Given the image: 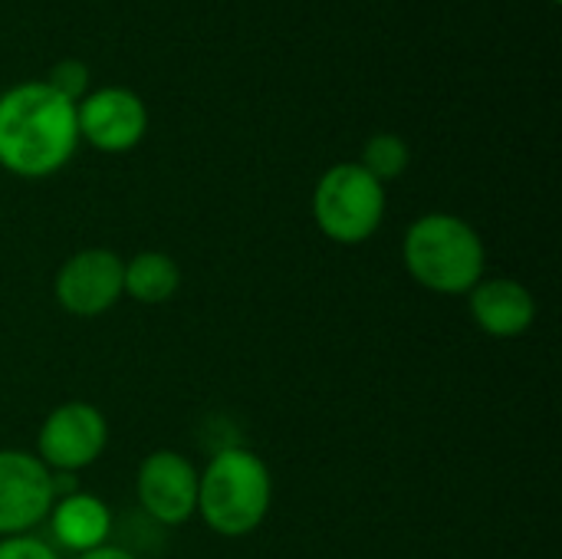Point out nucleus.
Here are the masks:
<instances>
[{"label": "nucleus", "instance_id": "14", "mask_svg": "<svg viewBox=\"0 0 562 559\" xmlns=\"http://www.w3.org/2000/svg\"><path fill=\"white\" fill-rule=\"evenodd\" d=\"M53 92H59L69 102H79L89 92V66L79 59H59L49 69V79H43Z\"/></svg>", "mask_w": 562, "mask_h": 559}, {"label": "nucleus", "instance_id": "9", "mask_svg": "<svg viewBox=\"0 0 562 559\" xmlns=\"http://www.w3.org/2000/svg\"><path fill=\"white\" fill-rule=\"evenodd\" d=\"M142 507L165 527H178L198 511V471L178 451H151L135 478Z\"/></svg>", "mask_w": 562, "mask_h": 559}, {"label": "nucleus", "instance_id": "13", "mask_svg": "<svg viewBox=\"0 0 562 559\" xmlns=\"http://www.w3.org/2000/svg\"><path fill=\"white\" fill-rule=\"evenodd\" d=\"M408 145H405V138H398V135H392V132H382V135H372L369 142H366V148H362V168L379 181V185H385V181H395L405 168H408Z\"/></svg>", "mask_w": 562, "mask_h": 559}, {"label": "nucleus", "instance_id": "8", "mask_svg": "<svg viewBox=\"0 0 562 559\" xmlns=\"http://www.w3.org/2000/svg\"><path fill=\"white\" fill-rule=\"evenodd\" d=\"M79 138L99 152H128L145 138L148 109L125 86H105L76 102Z\"/></svg>", "mask_w": 562, "mask_h": 559}, {"label": "nucleus", "instance_id": "7", "mask_svg": "<svg viewBox=\"0 0 562 559\" xmlns=\"http://www.w3.org/2000/svg\"><path fill=\"white\" fill-rule=\"evenodd\" d=\"M105 441H109V425L102 412L92 409L89 402H66L46 415L36 438V451H40L36 458L46 468L69 474L99 461Z\"/></svg>", "mask_w": 562, "mask_h": 559}, {"label": "nucleus", "instance_id": "15", "mask_svg": "<svg viewBox=\"0 0 562 559\" xmlns=\"http://www.w3.org/2000/svg\"><path fill=\"white\" fill-rule=\"evenodd\" d=\"M0 559H59L53 547H46L36 537H3L0 540Z\"/></svg>", "mask_w": 562, "mask_h": 559}, {"label": "nucleus", "instance_id": "16", "mask_svg": "<svg viewBox=\"0 0 562 559\" xmlns=\"http://www.w3.org/2000/svg\"><path fill=\"white\" fill-rule=\"evenodd\" d=\"M76 559H135L128 550H122V547H109V544H102V547H95V550H89V554H79Z\"/></svg>", "mask_w": 562, "mask_h": 559}, {"label": "nucleus", "instance_id": "12", "mask_svg": "<svg viewBox=\"0 0 562 559\" xmlns=\"http://www.w3.org/2000/svg\"><path fill=\"white\" fill-rule=\"evenodd\" d=\"M178 283H181L178 264L158 250L135 254L122 270V293L138 303H148V306L168 303L178 293Z\"/></svg>", "mask_w": 562, "mask_h": 559}, {"label": "nucleus", "instance_id": "11", "mask_svg": "<svg viewBox=\"0 0 562 559\" xmlns=\"http://www.w3.org/2000/svg\"><path fill=\"white\" fill-rule=\"evenodd\" d=\"M49 524H53V537L79 557L109 540L112 514L95 494H66L53 501Z\"/></svg>", "mask_w": 562, "mask_h": 559}, {"label": "nucleus", "instance_id": "5", "mask_svg": "<svg viewBox=\"0 0 562 559\" xmlns=\"http://www.w3.org/2000/svg\"><path fill=\"white\" fill-rule=\"evenodd\" d=\"M56 501V478L49 468L16 448L0 451V540L26 537L36 524L49 517Z\"/></svg>", "mask_w": 562, "mask_h": 559}, {"label": "nucleus", "instance_id": "17", "mask_svg": "<svg viewBox=\"0 0 562 559\" xmlns=\"http://www.w3.org/2000/svg\"><path fill=\"white\" fill-rule=\"evenodd\" d=\"M553 3H560V0H553Z\"/></svg>", "mask_w": 562, "mask_h": 559}, {"label": "nucleus", "instance_id": "3", "mask_svg": "<svg viewBox=\"0 0 562 559\" xmlns=\"http://www.w3.org/2000/svg\"><path fill=\"white\" fill-rule=\"evenodd\" d=\"M273 501V478L267 465L247 448H224L198 474V514L221 537L254 534Z\"/></svg>", "mask_w": 562, "mask_h": 559}, {"label": "nucleus", "instance_id": "10", "mask_svg": "<svg viewBox=\"0 0 562 559\" xmlns=\"http://www.w3.org/2000/svg\"><path fill=\"white\" fill-rule=\"evenodd\" d=\"M468 297H471V316L487 336L514 339L527 333L537 320V300L517 280L507 277L481 280Z\"/></svg>", "mask_w": 562, "mask_h": 559}, {"label": "nucleus", "instance_id": "6", "mask_svg": "<svg viewBox=\"0 0 562 559\" xmlns=\"http://www.w3.org/2000/svg\"><path fill=\"white\" fill-rule=\"evenodd\" d=\"M122 270H125V260L105 247L79 250L56 273V283H53L56 303L69 316H79V320L102 316L125 297Z\"/></svg>", "mask_w": 562, "mask_h": 559}, {"label": "nucleus", "instance_id": "2", "mask_svg": "<svg viewBox=\"0 0 562 559\" xmlns=\"http://www.w3.org/2000/svg\"><path fill=\"white\" fill-rule=\"evenodd\" d=\"M408 273L431 293L458 297L471 293L484 280V241L458 214H425L418 217L402 244Z\"/></svg>", "mask_w": 562, "mask_h": 559}, {"label": "nucleus", "instance_id": "1", "mask_svg": "<svg viewBox=\"0 0 562 559\" xmlns=\"http://www.w3.org/2000/svg\"><path fill=\"white\" fill-rule=\"evenodd\" d=\"M79 145L76 102L46 82H20L0 92V165L20 178L59 171Z\"/></svg>", "mask_w": 562, "mask_h": 559}, {"label": "nucleus", "instance_id": "4", "mask_svg": "<svg viewBox=\"0 0 562 559\" xmlns=\"http://www.w3.org/2000/svg\"><path fill=\"white\" fill-rule=\"evenodd\" d=\"M313 217L329 241L362 244L385 217V185H379L359 161H339L316 181Z\"/></svg>", "mask_w": 562, "mask_h": 559}]
</instances>
